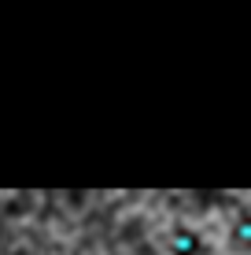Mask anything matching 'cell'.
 <instances>
[{"mask_svg":"<svg viewBox=\"0 0 251 255\" xmlns=\"http://www.w3.org/2000/svg\"><path fill=\"white\" fill-rule=\"evenodd\" d=\"M229 241H233V248L251 252V211H240V215L233 218V226H229Z\"/></svg>","mask_w":251,"mask_h":255,"instance_id":"2","label":"cell"},{"mask_svg":"<svg viewBox=\"0 0 251 255\" xmlns=\"http://www.w3.org/2000/svg\"><path fill=\"white\" fill-rule=\"evenodd\" d=\"M170 255H207L203 233L196 226H174L170 230Z\"/></svg>","mask_w":251,"mask_h":255,"instance_id":"1","label":"cell"},{"mask_svg":"<svg viewBox=\"0 0 251 255\" xmlns=\"http://www.w3.org/2000/svg\"><path fill=\"white\" fill-rule=\"evenodd\" d=\"M15 255H26V252H15Z\"/></svg>","mask_w":251,"mask_h":255,"instance_id":"3","label":"cell"}]
</instances>
